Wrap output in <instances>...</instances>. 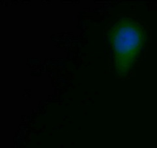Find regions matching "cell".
Masks as SVG:
<instances>
[{
    "label": "cell",
    "mask_w": 157,
    "mask_h": 148,
    "mask_svg": "<svg viewBox=\"0 0 157 148\" xmlns=\"http://www.w3.org/2000/svg\"><path fill=\"white\" fill-rule=\"evenodd\" d=\"M144 32L141 26L131 18L118 22L110 33L115 66L120 74L129 71L140 52L144 43Z\"/></svg>",
    "instance_id": "1"
}]
</instances>
